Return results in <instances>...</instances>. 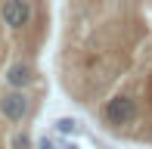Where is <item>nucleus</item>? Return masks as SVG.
Here are the masks:
<instances>
[{
	"mask_svg": "<svg viewBox=\"0 0 152 149\" xmlns=\"http://www.w3.org/2000/svg\"><path fill=\"white\" fill-rule=\"evenodd\" d=\"M3 81L6 87H16V90H28V87L37 81V74H34V69L28 62H12L10 69L3 72Z\"/></svg>",
	"mask_w": 152,
	"mask_h": 149,
	"instance_id": "obj_4",
	"label": "nucleus"
},
{
	"mask_svg": "<svg viewBox=\"0 0 152 149\" xmlns=\"http://www.w3.org/2000/svg\"><path fill=\"white\" fill-rule=\"evenodd\" d=\"M37 149H56V143H53V140H47V137H44V140H40V143H37Z\"/></svg>",
	"mask_w": 152,
	"mask_h": 149,
	"instance_id": "obj_7",
	"label": "nucleus"
},
{
	"mask_svg": "<svg viewBox=\"0 0 152 149\" xmlns=\"http://www.w3.org/2000/svg\"><path fill=\"white\" fill-rule=\"evenodd\" d=\"M0 115H3L10 124H22L31 115V96L25 90H16V87L3 90L0 93Z\"/></svg>",
	"mask_w": 152,
	"mask_h": 149,
	"instance_id": "obj_1",
	"label": "nucleus"
},
{
	"mask_svg": "<svg viewBox=\"0 0 152 149\" xmlns=\"http://www.w3.org/2000/svg\"><path fill=\"white\" fill-rule=\"evenodd\" d=\"M53 127H56V134H62V137H78V134H81V121L78 118H68V115H65V118H56Z\"/></svg>",
	"mask_w": 152,
	"mask_h": 149,
	"instance_id": "obj_5",
	"label": "nucleus"
},
{
	"mask_svg": "<svg viewBox=\"0 0 152 149\" xmlns=\"http://www.w3.org/2000/svg\"><path fill=\"white\" fill-rule=\"evenodd\" d=\"M0 19H3V25L10 31H22V28H28L31 19H34V3L31 0H3Z\"/></svg>",
	"mask_w": 152,
	"mask_h": 149,
	"instance_id": "obj_3",
	"label": "nucleus"
},
{
	"mask_svg": "<svg viewBox=\"0 0 152 149\" xmlns=\"http://www.w3.org/2000/svg\"><path fill=\"white\" fill-rule=\"evenodd\" d=\"M62 149H81V146L75 143V140H62Z\"/></svg>",
	"mask_w": 152,
	"mask_h": 149,
	"instance_id": "obj_8",
	"label": "nucleus"
},
{
	"mask_svg": "<svg viewBox=\"0 0 152 149\" xmlns=\"http://www.w3.org/2000/svg\"><path fill=\"white\" fill-rule=\"evenodd\" d=\"M10 149H31V137L25 131H16L10 137Z\"/></svg>",
	"mask_w": 152,
	"mask_h": 149,
	"instance_id": "obj_6",
	"label": "nucleus"
},
{
	"mask_svg": "<svg viewBox=\"0 0 152 149\" xmlns=\"http://www.w3.org/2000/svg\"><path fill=\"white\" fill-rule=\"evenodd\" d=\"M102 118H106L109 124H115V127L130 124V121L137 118V99L127 96V93H115V96L106 99V106H102Z\"/></svg>",
	"mask_w": 152,
	"mask_h": 149,
	"instance_id": "obj_2",
	"label": "nucleus"
}]
</instances>
